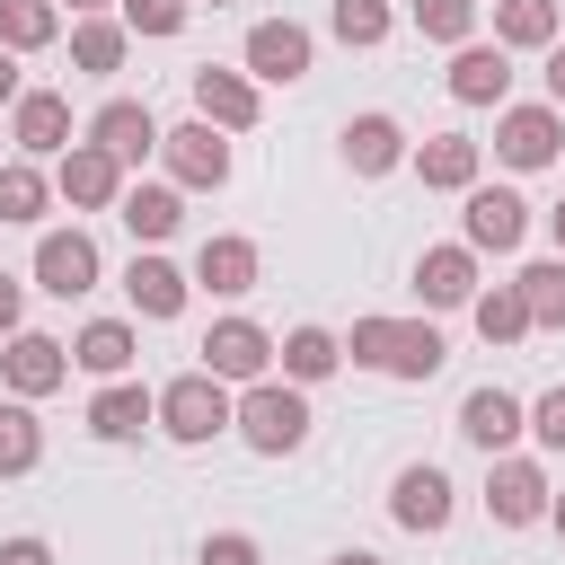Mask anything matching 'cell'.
<instances>
[{
    "mask_svg": "<svg viewBox=\"0 0 565 565\" xmlns=\"http://www.w3.org/2000/svg\"><path fill=\"white\" fill-rule=\"evenodd\" d=\"M362 371H388V380H433L441 371V335L424 318H353V344H344Z\"/></svg>",
    "mask_w": 565,
    "mask_h": 565,
    "instance_id": "cell-1",
    "label": "cell"
},
{
    "mask_svg": "<svg viewBox=\"0 0 565 565\" xmlns=\"http://www.w3.org/2000/svg\"><path fill=\"white\" fill-rule=\"evenodd\" d=\"M230 424L247 433V450L282 459V450H300V441H309V397H300L291 380H256V388L230 406Z\"/></svg>",
    "mask_w": 565,
    "mask_h": 565,
    "instance_id": "cell-2",
    "label": "cell"
},
{
    "mask_svg": "<svg viewBox=\"0 0 565 565\" xmlns=\"http://www.w3.org/2000/svg\"><path fill=\"white\" fill-rule=\"evenodd\" d=\"M221 424H230V388H221L212 371H185V380L159 388V433H168V441H212Z\"/></svg>",
    "mask_w": 565,
    "mask_h": 565,
    "instance_id": "cell-3",
    "label": "cell"
},
{
    "mask_svg": "<svg viewBox=\"0 0 565 565\" xmlns=\"http://www.w3.org/2000/svg\"><path fill=\"white\" fill-rule=\"evenodd\" d=\"M556 141H565V115L556 106H503L494 115V159L503 168H547Z\"/></svg>",
    "mask_w": 565,
    "mask_h": 565,
    "instance_id": "cell-4",
    "label": "cell"
},
{
    "mask_svg": "<svg viewBox=\"0 0 565 565\" xmlns=\"http://www.w3.org/2000/svg\"><path fill=\"white\" fill-rule=\"evenodd\" d=\"M265 362H274V335H265L256 318H221V327L203 335V371H212L221 388H230V380H247V388H256V380H265Z\"/></svg>",
    "mask_w": 565,
    "mask_h": 565,
    "instance_id": "cell-5",
    "label": "cell"
},
{
    "mask_svg": "<svg viewBox=\"0 0 565 565\" xmlns=\"http://www.w3.org/2000/svg\"><path fill=\"white\" fill-rule=\"evenodd\" d=\"M450 477L433 468V459H415V468H397V486H388V512H397V530H415V539H433V530H450Z\"/></svg>",
    "mask_w": 565,
    "mask_h": 565,
    "instance_id": "cell-6",
    "label": "cell"
},
{
    "mask_svg": "<svg viewBox=\"0 0 565 565\" xmlns=\"http://www.w3.org/2000/svg\"><path fill=\"white\" fill-rule=\"evenodd\" d=\"M88 141H97L115 168H132V159H150V150H159V115H150L141 97H106V106L88 115Z\"/></svg>",
    "mask_w": 565,
    "mask_h": 565,
    "instance_id": "cell-7",
    "label": "cell"
},
{
    "mask_svg": "<svg viewBox=\"0 0 565 565\" xmlns=\"http://www.w3.org/2000/svg\"><path fill=\"white\" fill-rule=\"evenodd\" d=\"M35 282H44L53 300H79V291L97 282V238H88V230H44V238H35Z\"/></svg>",
    "mask_w": 565,
    "mask_h": 565,
    "instance_id": "cell-8",
    "label": "cell"
},
{
    "mask_svg": "<svg viewBox=\"0 0 565 565\" xmlns=\"http://www.w3.org/2000/svg\"><path fill=\"white\" fill-rule=\"evenodd\" d=\"M486 512H494L503 530L547 521V477H539V459H494V468H486Z\"/></svg>",
    "mask_w": 565,
    "mask_h": 565,
    "instance_id": "cell-9",
    "label": "cell"
},
{
    "mask_svg": "<svg viewBox=\"0 0 565 565\" xmlns=\"http://www.w3.org/2000/svg\"><path fill=\"white\" fill-rule=\"evenodd\" d=\"M159 150H168V177L177 185H230V141L212 132V124H177V132H159Z\"/></svg>",
    "mask_w": 565,
    "mask_h": 565,
    "instance_id": "cell-10",
    "label": "cell"
},
{
    "mask_svg": "<svg viewBox=\"0 0 565 565\" xmlns=\"http://www.w3.org/2000/svg\"><path fill=\"white\" fill-rule=\"evenodd\" d=\"M53 194H62V203H79V212H106V203L124 194V168H115L97 141H71V150H62V168H53Z\"/></svg>",
    "mask_w": 565,
    "mask_h": 565,
    "instance_id": "cell-11",
    "label": "cell"
},
{
    "mask_svg": "<svg viewBox=\"0 0 565 565\" xmlns=\"http://www.w3.org/2000/svg\"><path fill=\"white\" fill-rule=\"evenodd\" d=\"M0 380L18 388V397H53L62 380H71V344H53V335H9V353H0Z\"/></svg>",
    "mask_w": 565,
    "mask_h": 565,
    "instance_id": "cell-12",
    "label": "cell"
},
{
    "mask_svg": "<svg viewBox=\"0 0 565 565\" xmlns=\"http://www.w3.org/2000/svg\"><path fill=\"white\" fill-rule=\"evenodd\" d=\"M459 221H468V247H494V256H503V247H521L530 203H521L512 185H468V212H459Z\"/></svg>",
    "mask_w": 565,
    "mask_h": 565,
    "instance_id": "cell-13",
    "label": "cell"
},
{
    "mask_svg": "<svg viewBox=\"0 0 565 565\" xmlns=\"http://www.w3.org/2000/svg\"><path fill=\"white\" fill-rule=\"evenodd\" d=\"M194 124L247 132V124H256V79H247V71H194Z\"/></svg>",
    "mask_w": 565,
    "mask_h": 565,
    "instance_id": "cell-14",
    "label": "cell"
},
{
    "mask_svg": "<svg viewBox=\"0 0 565 565\" xmlns=\"http://www.w3.org/2000/svg\"><path fill=\"white\" fill-rule=\"evenodd\" d=\"M459 433H468L477 450H512V433H530V406H521L512 388H468V397H459Z\"/></svg>",
    "mask_w": 565,
    "mask_h": 565,
    "instance_id": "cell-15",
    "label": "cell"
},
{
    "mask_svg": "<svg viewBox=\"0 0 565 565\" xmlns=\"http://www.w3.org/2000/svg\"><path fill=\"white\" fill-rule=\"evenodd\" d=\"M450 97H459V106H503V97H512L503 44H459V53H450Z\"/></svg>",
    "mask_w": 565,
    "mask_h": 565,
    "instance_id": "cell-16",
    "label": "cell"
},
{
    "mask_svg": "<svg viewBox=\"0 0 565 565\" xmlns=\"http://www.w3.org/2000/svg\"><path fill=\"white\" fill-rule=\"evenodd\" d=\"M415 291L433 309H468L477 300V247H424L415 256Z\"/></svg>",
    "mask_w": 565,
    "mask_h": 565,
    "instance_id": "cell-17",
    "label": "cell"
},
{
    "mask_svg": "<svg viewBox=\"0 0 565 565\" xmlns=\"http://www.w3.org/2000/svg\"><path fill=\"white\" fill-rule=\"evenodd\" d=\"M247 71H256V79H300V71H309V26H291V18L247 26Z\"/></svg>",
    "mask_w": 565,
    "mask_h": 565,
    "instance_id": "cell-18",
    "label": "cell"
},
{
    "mask_svg": "<svg viewBox=\"0 0 565 565\" xmlns=\"http://www.w3.org/2000/svg\"><path fill=\"white\" fill-rule=\"evenodd\" d=\"M150 415H159V397H150L141 380H106V388L88 397V433H97V441H132Z\"/></svg>",
    "mask_w": 565,
    "mask_h": 565,
    "instance_id": "cell-19",
    "label": "cell"
},
{
    "mask_svg": "<svg viewBox=\"0 0 565 565\" xmlns=\"http://www.w3.org/2000/svg\"><path fill=\"white\" fill-rule=\"evenodd\" d=\"M18 150H26V159L71 150V97H62V88H26V97H18Z\"/></svg>",
    "mask_w": 565,
    "mask_h": 565,
    "instance_id": "cell-20",
    "label": "cell"
},
{
    "mask_svg": "<svg viewBox=\"0 0 565 565\" xmlns=\"http://www.w3.org/2000/svg\"><path fill=\"white\" fill-rule=\"evenodd\" d=\"M397 159H406L397 115H353V124H344V168H353V177H388Z\"/></svg>",
    "mask_w": 565,
    "mask_h": 565,
    "instance_id": "cell-21",
    "label": "cell"
},
{
    "mask_svg": "<svg viewBox=\"0 0 565 565\" xmlns=\"http://www.w3.org/2000/svg\"><path fill=\"white\" fill-rule=\"evenodd\" d=\"M115 212H124V230H132L141 247H159V238H177L185 194H177V185H124V194H115Z\"/></svg>",
    "mask_w": 565,
    "mask_h": 565,
    "instance_id": "cell-22",
    "label": "cell"
},
{
    "mask_svg": "<svg viewBox=\"0 0 565 565\" xmlns=\"http://www.w3.org/2000/svg\"><path fill=\"white\" fill-rule=\"evenodd\" d=\"M415 177L441 185V194H468V185H477V141H468V132H433V141L415 150Z\"/></svg>",
    "mask_w": 565,
    "mask_h": 565,
    "instance_id": "cell-23",
    "label": "cell"
},
{
    "mask_svg": "<svg viewBox=\"0 0 565 565\" xmlns=\"http://www.w3.org/2000/svg\"><path fill=\"white\" fill-rule=\"evenodd\" d=\"M194 282L203 291H256V238H203L194 247Z\"/></svg>",
    "mask_w": 565,
    "mask_h": 565,
    "instance_id": "cell-24",
    "label": "cell"
},
{
    "mask_svg": "<svg viewBox=\"0 0 565 565\" xmlns=\"http://www.w3.org/2000/svg\"><path fill=\"white\" fill-rule=\"evenodd\" d=\"M124 291H132L141 318H177V309H185V274H177L168 256H132V265H124Z\"/></svg>",
    "mask_w": 565,
    "mask_h": 565,
    "instance_id": "cell-25",
    "label": "cell"
},
{
    "mask_svg": "<svg viewBox=\"0 0 565 565\" xmlns=\"http://www.w3.org/2000/svg\"><path fill=\"white\" fill-rule=\"evenodd\" d=\"M494 44L503 53H547L556 44V0H494Z\"/></svg>",
    "mask_w": 565,
    "mask_h": 565,
    "instance_id": "cell-26",
    "label": "cell"
},
{
    "mask_svg": "<svg viewBox=\"0 0 565 565\" xmlns=\"http://www.w3.org/2000/svg\"><path fill=\"white\" fill-rule=\"evenodd\" d=\"M71 362L97 371V380H124V371H132V327H124V318H88L79 344H71Z\"/></svg>",
    "mask_w": 565,
    "mask_h": 565,
    "instance_id": "cell-27",
    "label": "cell"
},
{
    "mask_svg": "<svg viewBox=\"0 0 565 565\" xmlns=\"http://www.w3.org/2000/svg\"><path fill=\"white\" fill-rule=\"evenodd\" d=\"M53 35H62L53 0H0V53H44Z\"/></svg>",
    "mask_w": 565,
    "mask_h": 565,
    "instance_id": "cell-28",
    "label": "cell"
},
{
    "mask_svg": "<svg viewBox=\"0 0 565 565\" xmlns=\"http://www.w3.org/2000/svg\"><path fill=\"white\" fill-rule=\"evenodd\" d=\"M468 309H477V335H486V344H521V335H530V309H521V282H494V291H477Z\"/></svg>",
    "mask_w": 565,
    "mask_h": 565,
    "instance_id": "cell-29",
    "label": "cell"
},
{
    "mask_svg": "<svg viewBox=\"0 0 565 565\" xmlns=\"http://www.w3.org/2000/svg\"><path fill=\"white\" fill-rule=\"evenodd\" d=\"M335 362H344V344H335L327 327H291V335H282V380H327Z\"/></svg>",
    "mask_w": 565,
    "mask_h": 565,
    "instance_id": "cell-30",
    "label": "cell"
},
{
    "mask_svg": "<svg viewBox=\"0 0 565 565\" xmlns=\"http://www.w3.org/2000/svg\"><path fill=\"white\" fill-rule=\"evenodd\" d=\"M521 309H530V327H565V256H539L521 274Z\"/></svg>",
    "mask_w": 565,
    "mask_h": 565,
    "instance_id": "cell-31",
    "label": "cell"
},
{
    "mask_svg": "<svg viewBox=\"0 0 565 565\" xmlns=\"http://www.w3.org/2000/svg\"><path fill=\"white\" fill-rule=\"evenodd\" d=\"M406 18H415V35H433V44H468V35H477V0H406Z\"/></svg>",
    "mask_w": 565,
    "mask_h": 565,
    "instance_id": "cell-32",
    "label": "cell"
},
{
    "mask_svg": "<svg viewBox=\"0 0 565 565\" xmlns=\"http://www.w3.org/2000/svg\"><path fill=\"white\" fill-rule=\"evenodd\" d=\"M71 62L79 71H124V26L115 18H79L71 26Z\"/></svg>",
    "mask_w": 565,
    "mask_h": 565,
    "instance_id": "cell-33",
    "label": "cell"
},
{
    "mask_svg": "<svg viewBox=\"0 0 565 565\" xmlns=\"http://www.w3.org/2000/svg\"><path fill=\"white\" fill-rule=\"evenodd\" d=\"M44 194H53V185H44V168H35V159H9V168H0V221H35V212H44Z\"/></svg>",
    "mask_w": 565,
    "mask_h": 565,
    "instance_id": "cell-34",
    "label": "cell"
},
{
    "mask_svg": "<svg viewBox=\"0 0 565 565\" xmlns=\"http://www.w3.org/2000/svg\"><path fill=\"white\" fill-rule=\"evenodd\" d=\"M44 459V433H35V415L26 406H0V477H26Z\"/></svg>",
    "mask_w": 565,
    "mask_h": 565,
    "instance_id": "cell-35",
    "label": "cell"
},
{
    "mask_svg": "<svg viewBox=\"0 0 565 565\" xmlns=\"http://www.w3.org/2000/svg\"><path fill=\"white\" fill-rule=\"evenodd\" d=\"M327 26H335L344 44H380V35H388V0H335Z\"/></svg>",
    "mask_w": 565,
    "mask_h": 565,
    "instance_id": "cell-36",
    "label": "cell"
},
{
    "mask_svg": "<svg viewBox=\"0 0 565 565\" xmlns=\"http://www.w3.org/2000/svg\"><path fill=\"white\" fill-rule=\"evenodd\" d=\"M124 26L132 35H177L185 26V0H124Z\"/></svg>",
    "mask_w": 565,
    "mask_h": 565,
    "instance_id": "cell-37",
    "label": "cell"
},
{
    "mask_svg": "<svg viewBox=\"0 0 565 565\" xmlns=\"http://www.w3.org/2000/svg\"><path fill=\"white\" fill-rule=\"evenodd\" d=\"M203 565H256V539L247 530H212L203 539Z\"/></svg>",
    "mask_w": 565,
    "mask_h": 565,
    "instance_id": "cell-38",
    "label": "cell"
},
{
    "mask_svg": "<svg viewBox=\"0 0 565 565\" xmlns=\"http://www.w3.org/2000/svg\"><path fill=\"white\" fill-rule=\"evenodd\" d=\"M530 433H539L547 450H565V388H547V397L530 406Z\"/></svg>",
    "mask_w": 565,
    "mask_h": 565,
    "instance_id": "cell-39",
    "label": "cell"
},
{
    "mask_svg": "<svg viewBox=\"0 0 565 565\" xmlns=\"http://www.w3.org/2000/svg\"><path fill=\"white\" fill-rule=\"evenodd\" d=\"M0 565H53L44 539H0Z\"/></svg>",
    "mask_w": 565,
    "mask_h": 565,
    "instance_id": "cell-40",
    "label": "cell"
},
{
    "mask_svg": "<svg viewBox=\"0 0 565 565\" xmlns=\"http://www.w3.org/2000/svg\"><path fill=\"white\" fill-rule=\"evenodd\" d=\"M18 309H26V291H18L9 274H0V335H18Z\"/></svg>",
    "mask_w": 565,
    "mask_h": 565,
    "instance_id": "cell-41",
    "label": "cell"
},
{
    "mask_svg": "<svg viewBox=\"0 0 565 565\" xmlns=\"http://www.w3.org/2000/svg\"><path fill=\"white\" fill-rule=\"evenodd\" d=\"M547 106L565 115V44H547Z\"/></svg>",
    "mask_w": 565,
    "mask_h": 565,
    "instance_id": "cell-42",
    "label": "cell"
},
{
    "mask_svg": "<svg viewBox=\"0 0 565 565\" xmlns=\"http://www.w3.org/2000/svg\"><path fill=\"white\" fill-rule=\"evenodd\" d=\"M9 97H18V62L0 53V106H9Z\"/></svg>",
    "mask_w": 565,
    "mask_h": 565,
    "instance_id": "cell-43",
    "label": "cell"
},
{
    "mask_svg": "<svg viewBox=\"0 0 565 565\" xmlns=\"http://www.w3.org/2000/svg\"><path fill=\"white\" fill-rule=\"evenodd\" d=\"M53 9H71V18H97V9H106V0H53Z\"/></svg>",
    "mask_w": 565,
    "mask_h": 565,
    "instance_id": "cell-44",
    "label": "cell"
},
{
    "mask_svg": "<svg viewBox=\"0 0 565 565\" xmlns=\"http://www.w3.org/2000/svg\"><path fill=\"white\" fill-rule=\"evenodd\" d=\"M335 565H380V556H371V547H344V556H335Z\"/></svg>",
    "mask_w": 565,
    "mask_h": 565,
    "instance_id": "cell-45",
    "label": "cell"
},
{
    "mask_svg": "<svg viewBox=\"0 0 565 565\" xmlns=\"http://www.w3.org/2000/svg\"><path fill=\"white\" fill-rule=\"evenodd\" d=\"M547 230H556V256H565V203H556V212H547Z\"/></svg>",
    "mask_w": 565,
    "mask_h": 565,
    "instance_id": "cell-46",
    "label": "cell"
},
{
    "mask_svg": "<svg viewBox=\"0 0 565 565\" xmlns=\"http://www.w3.org/2000/svg\"><path fill=\"white\" fill-rule=\"evenodd\" d=\"M547 521H556V530H565V494H547Z\"/></svg>",
    "mask_w": 565,
    "mask_h": 565,
    "instance_id": "cell-47",
    "label": "cell"
},
{
    "mask_svg": "<svg viewBox=\"0 0 565 565\" xmlns=\"http://www.w3.org/2000/svg\"><path fill=\"white\" fill-rule=\"evenodd\" d=\"M212 9H230V0H212Z\"/></svg>",
    "mask_w": 565,
    "mask_h": 565,
    "instance_id": "cell-48",
    "label": "cell"
}]
</instances>
